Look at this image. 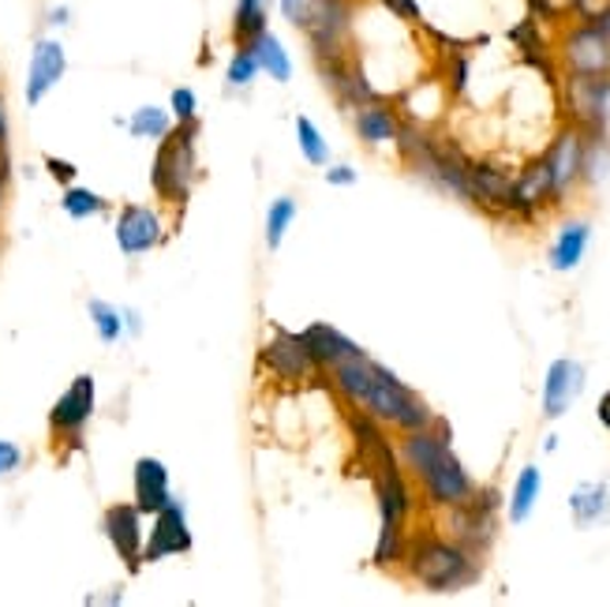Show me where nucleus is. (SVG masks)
<instances>
[{
  "label": "nucleus",
  "mask_w": 610,
  "mask_h": 607,
  "mask_svg": "<svg viewBox=\"0 0 610 607\" xmlns=\"http://www.w3.org/2000/svg\"><path fill=\"white\" fill-rule=\"evenodd\" d=\"M330 375H333L338 394L345 397L349 405H356L360 413H367L371 420L386 424V428L416 432L438 420L413 386H405L386 364L371 360L367 353H356V356L341 360V364H333Z\"/></svg>",
  "instance_id": "1"
},
{
  "label": "nucleus",
  "mask_w": 610,
  "mask_h": 607,
  "mask_svg": "<svg viewBox=\"0 0 610 607\" xmlns=\"http://www.w3.org/2000/svg\"><path fill=\"white\" fill-rule=\"evenodd\" d=\"M405 571L427 593H457L480 582V555L457 544L453 536H413L405 547Z\"/></svg>",
  "instance_id": "2"
},
{
  "label": "nucleus",
  "mask_w": 610,
  "mask_h": 607,
  "mask_svg": "<svg viewBox=\"0 0 610 607\" xmlns=\"http://www.w3.org/2000/svg\"><path fill=\"white\" fill-rule=\"evenodd\" d=\"M195 139H199V120L173 125V131L165 139H158L150 184H154L158 199H165V203H188V195H192L199 177Z\"/></svg>",
  "instance_id": "3"
},
{
  "label": "nucleus",
  "mask_w": 610,
  "mask_h": 607,
  "mask_svg": "<svg viewBox=\"0 0 610 607\" xmlns=\"http://www.w3.org/2000/svg\"><path fill=\"white\" fill-rule=\"evenodd\" d=\"M558 61L566 75H610V34L599 23L577 19L558 38Z\"/></svg>",
  "instance_id": "4"
},
{
  "label": "nucleus",
  "mask_w": 610,
  "mask_h": 607,
  "mask_svg": "<svg viewBox=\"0 0 610 607\" xmlns=\"http://www.w3.org/2000/svg\"><path fill=\"white\" fill-rule=\"evenodd\" d=\"M566 117L580 131H610V75H566Z\"/></svg>",
  "instance_id": "5"
},
{
  "label": "nucleus",
  "mask_w": 610,
  "mask_h": 607,
  "mask_svg": "<svg viewBox=\"0 0 610 607\" xmlns=\"http://www.w3.org/2000/svg\"><path fill=\"white\" fill-rule=\"evenodd\" d=\"M94 409H98V383H94V375H75L68 383V391L53 402L50 409V432L56 439L72 443V447H79L83 439V428L90 424Z\"/></svg>",
  "instance_id": "6"
},
{
  "label": "nucleus",
  "mask_w": 610,
  "mask_h": 607,
  "mask_svg": "<svg viewBox=\"0 0 610 607\" xmlns=\"http://www.w3.org/2000/svg\"><path fill=\"white\" fill-rule=\"evenodd\" d=\"M192 529H188V510L176 496L169 499V507H161L154 514V529L142 540V563H161V558L188 555L192 552Z\"/></svg>",
  "instance_id": "7"
},
{
  "label": "nucleus",
  "mask_w": 610,
  "mask_h": 607,
  "mask_svg": "<svg viewBox=\"0 0 610 607\" xmlns=\"http://www.w3.org/2000/svg\"><path fill=\"white\" fill-rule=\"evenodd\" d=\"M419 488L431 507L438 510H450V507H464L475 496V480L469 477V469L461 465L453 450H446L431 469L419 477Z\"/></svg>",
  "instance_id": "8"
},
{
  "label": "nucleus",
  "mask_w": 610,
  "mask_h": 607,
  "mask_svg": "<svg viewBox=\"0 0 610 607\" xmlns=\"http://www.w3.org/2000/svg\"><path fill=\"white\" fill-rule=\"evenodd\" d=\"M101 533L113 544V552L120 555V563L128 566V574H139L142 566V514L136 502H113L101 514Z\"/></svg>",
  "instance_id": "9"
},
{
  "label": "nucleus",
  "mask_w": 610,
  "mask_h": 607,
  "mask_svg": "<svg viewBox=\"0 0 610 607\" xmlns=\"http://www.w3.org/2000/svg\"><path fill=\"white\" fill-rule=\"evenodd\" d=\"M113 236H117V248L124 255H147L165 241V222H161V214L154 206L128 203V206H120Z\"/></svg>",
  "instance_id": "10"
},
{
  "label": "nucleus",
  "mask_w": 610,
  "mask_h": 607,
  "mask_svg": "<svg viewBox=\"0 0 610 607\" xmlns=\"http://www.w3.org/2000/svg\"><path fill=\"white\" fill-rule=\"evenodd\" d=\"M68 72V53L56 38H38L34 50H31V64H26V87H23V98L26 106H42L50 98V90L56 83L64 79Z\"/></svg>",
  "instance_id": "11"
},
{
  "label": "nucleus",
  "mask_w": 610,
  "mask_h": 607,
  "mask_svg": "<svg viewBox=\"0 0 610 607\" xmlns=\"http://www.w3.org/2000/svg\"><path fill=\"white\" fill-rule=\"evenodd\" d=\"M259 364L266 368V372H274L278 379H308L319 372V364L311 360L308 345H303L300 334H289V330H274V338L263 345L259 353Z\"/></svg>",
  "instance_id": "12"
},
{
  "label": "nucleus",
  "mask_w": 610,
  "mask_h": 607,
  "mask_svg": "<svg viewBox=\"0 0 610 607\" xmlns=\"http://www.w3.org/2000/svg\"><path fill=\"white\" fill-rule=\"evenodd\" d=\"M446 450H453L450 447V428H446L442 420H435V424H427V428L402 432V443H397V461H402V469H408L419 480Z\"/></svg>",
  "instance_id": "13"
},
{
  "label": "nucleus",
  "mask_w": 610,
  "mask_h": 607,
  "mask_svg": "<svg viewBox=\"0 0 610 607\" xmlns=\"http://www.w3.org/2000/svg\"><path fill=\"white\" fill-rule=\"evenodd\" d=\"M580 158H585V131L577 125H566L555 136V143L547 147V161L550 169V180H555V199H561L569 192V188L580 184Z\"/></svg>",
  "instance_id": "14"
},
{
  "label": "nucleus",
  "mask_w": 610,
  "mask_h": 607,
  "mask_svg": "<svg viewBox=\"0 0 610 607\" xmlns=\"http://www.w3.org/2000/svg\"><path fill=\"white\" fill-rule=\"evenodd\" d=\"M580 391H585V368L569 356L555 360V364L547 368V379H543V416H547V420L566 416L569 405L580 397Z\"/></svg>",
  "instance_id": "15"
},
{
  "label": "nucleus",
  "mask_w": 610,
  "mask_h": 607,
  "mask_svg": "<svg viewBox=\"0 0 610 607\" xmlns=\"http://www.w3.org/2000/svg\"><path fill=\"white\" fill-rule=\"evenodd\" d=\"M131 483H136V507L142 518H154L161 507H169L173 488H169V469L161 458H139L131 469Z\"/></svg>",
  "instance_id": "16"
},
{
  "label": "nucleus",
  "mask_w": 610,
  "mask_h": 607,
  "mask_svg": "<svg viewBox=\"0 0 610 607\" xmlns=\"http://www.w3.org/2000/svg\"><path fill=\"white\" fill-rule=\"evenodd\" d=\"M543 203H555V180H550L547 161L536 158L521 169V177L513 180V199H510V211H517L524 217H532Z\"/></svg>",
  "instance_id": "17"
},
{
  "label": "nucleus",
  "mask_w": 610,
  "mask_h": 607,
  "mask_svg": "<svg viewBox=\"0 0 610 607\" xmlns=\"http://www.w3.org/2000/svg\"><path fill=\"white\" fill-rule=\"evenodd\" d=\"M300 338H303V345H308V353H311L314 364L327 368V372L333 364H341V360L364 353V349H360L356 341L345 334V330L330 327V322H311V327L300 330Z\"/></svg>",
  "instance_id": "18"
},
{
  "label": "nucleus",
  "mask_w": 610,
  "mask_h": 607,
  "mask_svg": "<svg viewBox=\"0 0 610 607\" xmlns=\"http://www.w3.org/2000/svg\"><path fill=\"white\" fill-rule=\"evenodd\" d=\"M352 128H356V139L364 147H383V143H394L397 131H402V117L389 102L375 98L367 106L352 109Z\"/></svg>",
  "instance_id": "19"
},
{
  "label": "nucleus",
  "mask_w": 610,
  "mask_h": 607,
  "mask_svg": "<svg viewBox=\"0 0 610 607\" xmlns=\"http://www.w3.org/2000/svg\"><path fill=\"white\" fill-rule=\"evenodd\" d=\"M469 188H472V203L475 206H488V211H510L513 177L502 173V169L475 166V161H469Z\"/></svg>",
  "instance_id": "20"
},
{
  "label": "nucleus",
  "mask_w": 610,
  "mask_h": 607,
  "mask_svg": "<svg viewBox=\"0 0 610 607\" xmlns=\"http://www.w3.org/2000/svg\"><path fill=\"white\" fill-rule=\"evenodd\" d=\"M588 241H592V225L588 222H566L558 230V241L550 248V270L566 274V270H577L580 259L588 252Z\"/></svg>",
  "instance_id": "21"
},
{
  "label": "nucleus",
  "mask_w": 610,
  "mask_h": 607,
  "mask_svg": "<svg viewBox=\"0 0 610 607\" xmlns=\"http://www.w3.org/2000/svg\"><path fill=\"white\" fill-rule=\"evenodd\" d=\"M247 50H252L255 61H259V72L270 75L274 83H289L292 79L289 50H285L281 38L274 34V31H263L259 38H252V42H247Z\"/></svg>",
  "instance_id": "22"
},
{
  "label": "nucleus",
  "mask_w": 610,
  "mask_h": 607,
  "mask_svg": "<svg viewBox=\"0 0 610 607\" xmlns=\"http://www.w3.org/2000/svg\"><path fill=\"white\" fill-rule=\"evenodd\" d=\"M569 510H574V521L580 529L596 525V521L607 518L610 510V491L607 483H580V488H574V496H569Z\"/></svg>",
  "instance_id": "23"
},
{
  "label": "nucleus",
  "mask_w": 610,
  "mask_h": 607,
  "mask_svg": "<svg viewBox=\"0 0 610 607\" xmlns=\"http://www.w3.org/2000/svg\"><path fill=\"white\" fill-rule=\"evenodd\" d=\"M263 31H270V0H236V8H233V42L247 45Z\"/></svg>",
  "instance_id": "24"
},
{
  "label": "nucleus",
  "mask_w": 610,
  "mask_h": 607,
  "mask_svg": "<svg viewBox=\"0 0 610 607\" xmlns=\"http://www.w3.org/2000/svg\"><path fill=\"white\" fill-rule=\"evenodd\" d=\"M539 491H543V472L536 465H524L517 483H513L510 491V521L513 525H524V521L532 518V510H536L539 502Z\"/></svg>",
  "instance_id": "25"
},
{
  "label": "nucleus",
  "mask_w": 610,
  "mask_h": 607,
  "mask_svg": "<svg viewBox=\"0 0 610 607\" xmlns=\"http://www.w3.org/2000/svg\"><path fill=\"white\" fill-rule=\"evenodd\" d=\"M610 177V136L607 131H585V158H580V180L603 184Z\"/></svg>",
  "instance_id": "26"
},
{
  "label": "nucleus",
  "mask_w": 610,
  "mask_h": 607,
  "mask_svg": "<svg viewBox=\"0 0 610 607\" xmlns=\"http://www.w3.org/2000/svg\"><path fill=\"white\" fill-rule=\"evenodd\" d=\"M120 125L136 139H165L176 120H173V113L161 109V106H139L128 120H120Z\"/></svg>",
  "instance_id": "27"
},
{
  "label": "nucleus",
  "mask_w": 610,
  "mask_h": 607,
  "mask_svg": "<svg viewBox=\"0 0 610 607\" xmlns=\"http://www.w3.org/2000/svg\"><path fill=\"white\" fill-rule=\"evenodd\" d=\"M297 214H300V206H297V199L292 195L274 199L270 211H266V248L270 252L281 248L285 236H289V230H292V222H297Z\"/></svg>",
  "instance_id": "28"
},
{
  "label": "nucleus",
  "mask_w": 610,
  "mask_h": 607,
  "mask_svg": "<svg viewBox=\"0 0 610 607\" xmlns=\"http://www.w3.org/2000/svg\"><path fill=\"white\" fill-rule=\"evenodd\" d=\"M297 147H300V155L308 166L314 169H327L330 166V143H327V136L319 131V125L308 117H297Z\"/></svg>",
  "instance_id": "29"
},
{
  "label": "nucleus",
  "mask_w": 610,
  "mask_h": 607,
  "mask_svg": "<svg viewBox=\"0 0 610 607\" xmlns=\"http://www.w3.org/2000/svg\"><path fill=\"white\" fill-rule=\"evenodd\" d=\"M87 311H90V322H94V334H98V341H105V345H117V341L124 338V311L113 308L109 300H90Z\"/></svg>",
  "instance_id": "30"
},
{
  "label": "nucleus",
  "mask_w": 610,
  "mask_h": 607,
  "mask_svg": "<svg viewBox=\"0 0 610 607\" xmlns=\"http://www.w3.org/2000/svg\"><path fill=\"white\" fill-rule=\"evenodd\" d=\"M61 211L68 217H75V222H87V217L105 211V199L98 192H90V188L68 184L64 188V195H61Z\"/></svg>",
  "instance_id": "31"
},
{
  "label": "nucleus",
  "mask_w": 610,
  "mask_h": 607,
  "mask_svg": "<svg viewBox=\"0 0 610 607\" xmlns=\"http://www.w3.org/2000/svg\"><path fill=\"white\" fill-rule=\"evenodd\" d=\"M255 79H259V61H255V53L247 45H236V53L228 56V68H225V87L247 90Z\"/></svg>",
  "instance_id": "32"
},
{
  "label": "nucleus",
  "mask_w": 610,
  "mask_h": 607,
  "mask_svg": "<svg viewBox=\"0 0 610 607\" xmlns=\"http://www.w3.org/2000/svg\"><path fill=\"white\" fill-rule=\"evenodd\" d=\"M169 113H173L176 125H188V120H199V98L192 87H173L169 94Z\"/></svg>",
  "instance_id": "33"
},
{
  "label": "nucleus",
  "mask_w": 610,
  "mask_h": 607,
  "mask_svg": "<svg viewBox=\"0 0 610 607\" xmlns=\"http://www.w3.org/2000/svg\"><path fill=\"white\" fill-rule=\"evenodd\" d=\"M319 4H322V0H278L281 15L289 19V23L297 26L300 34L308 31V23L314 19V12H319Z\"/></svg>",
  "instance_id": "34"
},
{
  "label": "nucleus",
  "mask_w": 610,
  "mask_h": 607,
  "mask_svg": "<svg viewBox=\"0 0 610 607\" xmlns=\"http://www.w3.org/2000/svg\"><path fill=\"white\" fill-rule=\"evenodd\" d=\"M469 72H472L469 56H464L461 50H453L450 64H446V83H450L453 94H464V87H469Z\"/></svg>",
  "instance_id": "35"
},
{
  "label": "nucleus",
  "mask_w": 610,
  "mask_h": 607,
  "mask_svg": "<svg viewBox=\"0 0 610 607\" xmlns=\"http://www.w3.org/2000/svg\"><path fill=\"white\" fill-rule=\"evenodd\" d=\"M569 15L580 19V23H596L610 12V0H569Z\"/></svg>",
  "instance_id": "36"
},
{
  "label": "nucleus",
  "mask_w": 610,
  "mask_h": 607,
  "mask_svg": "<svg viewBox=\"0 0 610 607\" xmlns=\"http://www.w3.org/2000/svg\"><path fill=\"white\" fill-rule=\"evenodd\" d=\"M383 8L389 15L405 19V23H424V12H419L416 0H383Z\"/></svg>",
  "instance_id": "37"
},
{
  "label": "nucleus",
  "mask_w": 610,
  "mask_h": 607,
  "mask_svg": "<svg viewBox=\"0 0 610 607\" xmlns=\"http://www.w3.org/2000/svg\"><path fill=\"white\" fill-rule=\"evenodd\" d=\"M19 465H23V450H19L12 439H0V477L15 472Z\"/></svg>",
  "instance_id": "38"
},
{
  "label": "nucleus",
  "mask_w": 610,
  "mask_h": 607,
  "mask_svg": "<svg viewBox=\"0 0 610 607\" xmlns=\"http://www.w3.org/2000/svg\"><path fill=\"white\" fill-rule=\"evenodd\" d=\"M45 169H50V173H53V180H61V184L64 188H68L72 184V180H75V166H72V161H64V158H45Z\"/></svg>",
  "instance_id": "39"
},
{
  "label": "nucleus",
  "mask_w": 610,
  "mask_h": 607,
  "mask_svg": "<svg viewBox=\"0 0 610 607\" xmlns=\"http://www.w3.org/2000/svg\"><path fill=\"white\" fill-rule=\"evenodd\" d=\"M327 184H333V188L356 184V169H352V166H330L327 169Z\"/></svg>",
  "instance_id": "40"
},
{
  "label": "nucleus",
  "mask_w": 610,
  "mask_h": 607,
  "mask_svg": "<svg viewBox=\"0 0 610 607\" xmlns=\"http://www.w3.org/2000/svg\"><path fill=\"white\" fill-rule=\"evenodd\" d=\"M8 184H12V155L0 150V203H4V195H8Z\"/></svg>",
  "instance_id": "41"
},
{
  "label": "nucleus",
  "mask_w": 610,
  "mask_h": 607,
  "mask_svg": "<svg viewBox=\"0 0 610 607\" xmlns=\"http://www.w3.org/2000/svg\"><path fill=\"white\" fill-rule=\"evenodd\" d=\"M45 23H50V26H68L72 23V8L68 4L50 8V12H45Z\"/></svg>",
  "instance_id": "42"
},
{
  "label": "nucleus",
  "mask_w": 610,
  "mask_h": 607,
  "mask_svg": "<svg viewBox=\"0 0 610 607\" xmlns=\"http://www.w3.org/2000/svg\"><path fill=\"white\" fill-rule=\"evenodd\" d=\"M8 136H12V120H8V102L0 94V150H8Z\"/></svg>",
  "instance_id": "43"
},
{
  "label": "nucleus",
  "mask_w": 610,
  "mask_h": 607,
  "mask_svg": "<svg viewBox=\"0 0 610 607\" xmlns=\"http://www.w3.org/2000/svg\"><path fill=\"white\" fill-rule=\"evenodd\" d=\"M124 330H128V334H136V338L142 334V322H139V311H131V308H128V311H124Z\"/></svg>",
  "instance_id": "44"
},
{
  "label": "nucleus",
  "mask_w": 610,
  "mask_h": 607,
  "mask_svg": "<svg viewBox=\"0 0 610 607\" xmlns=\"http://www.w3.org/2000/svg\"><path fill=\"white\" fill-rule=\"evenodd\" d=\"M528 8H532V15H543V19H555L558 12L550 8V0H528Z\"/></svg>",
  "instance_id": "45"
},
{
  "label": "nucleus",
  "mask_w": 610,
  "mask_h": 607,
  "mask_svg": "<svg viewBox=\"0 0 610 607\" xmlns=\"http://www.w3.org/2000/svg\"><path fill=\"white\" fill-rule=\"evenodd\" d=\"M596 413H599V424H603V428L610 432V391L599 397V409Z\"/></svg>",
  "instance_id": "46"
},
{
  "label": "nucleus",
  "mask_w": 610,
  "mask_h": 607,
  "mask_svg": "<svg viewBox=\"0 0 610 607\" xmlns=\"http://www.w3.org/2000/svg\"><path fill=\"white\" fill-rule=\"evenodd\" d=\"M596 23H599V26H603V31H607V34H610V12H607V15H603V19H596Z\"/></svg>",
  "instance_id": "47"
}]
</instances>
